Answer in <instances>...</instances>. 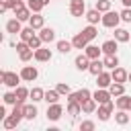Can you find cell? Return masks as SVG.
<instances>
[{
  "mask_svg": "<svg viewBox=\"0 0 131 131\" xmlns=\"http://www.w3.org/2000/svg\"><path fill=\"white\" fill-rule=\"evenodd\" d=\"M25 0H2L0 2V12H8V10H14L18 4H23Z\"/></svg>",
  "mask_w": 131,
  "mask_h": 131,
  "instance_id": "f546056e",
  "label": "cell"
},
{
  "mask_svg": "<svg viewBox=\"0 0 131 131\" xmlns=\"http://www.w3.org/2000/svg\"><path fill=\"white\" fill-rule=\"evenodd\" d=\"M70 14L72 16H84L86 14V2L84 0H70Z\"/></svg>",
  "mask_w": 131,
  "mask_h": 131,
  "instance_id": "52a82bcc",
  "label": "cell"
},
{
  "mask_svg": "<svg viewBox=\"0 0 131 131\" xmlns=\"http://www.w3.org/2000/svg\"><path fill=\"white\" fill-rule=\"evenodd\" d=\"M115 104L117 108H125V111H131V94H121L115 98Z\"/></svg>",
  "mask_w": 131,
  "mask_h": 131,
  "instance_id": "ffe728a7",
  "label": "cell"
},
{
  "mask_svg": "<svg viewBox=\"0 0 131 131\" xmlns=\"http://www.w3.org/2000/svg\"><path fill=\"white\" fill-rule=\"evenodd\" d=\"M111 84H113V74L111 72H100L96 76V86L98 88H108Z\"/></svg>",
  "mask_w": 131,
  "mask_h": 131,
  "instance_id": "5bb4252c",
  "label": "cell"
},
{
  "mask_svg": "<svg viewBox=\"0 0 131 131\" xmlns=\"http://www.w3.org/2000/svg\"><path fill=\"white\" fill-rule=\"evenodd\" d=\"M55 47H57V51H59V53H63V55H66V53H70V51L74 49L72 41H68V39H59V41L55 43Z\"/></svg>",
  "mask_w": 131,
  "mask_h": 131,
  "instance_id": "d6a6232c",
  "label": "cell"
},
{
  "mask_svg": "<svg viewBox=\"0 0 131 131\" xmlns=\"http://www.w3.org/2000/svg\"><path fill=\"white\" fill-rule=\"evenodd\" d=\"M27 6H29L33 12H41V10L45 8V4H43L41 0H27Z\"/></svg>",
  "mask_w": 131,
  "mask_h": 131,
  "instance_id": "f35d334b",
  "label": "cell"
},
{
  "mask_svg": "<svg viewBox=\"0 0 131 131\" xmlns=\"http://www.w3.org/2000/svg\"><path fill=\"white\" fill-rule=\"evenodd\" d=\"M129 82H131V72H129Z\"/></svg>",
  "mask_w": 131,
  "mask_h": 131,
  "instance_id": "c3c4849f",
  "label": "cell"
},
{
  "mask_svg": "<svg viewBox=\"0 0 131 131\" xmlns=\"http://www.w3.org/2000/svg\"><path fill=\"white\" fill-rule=\"evenodd\" d=\"M18 37H20V41H27V43H29V41L35 37V29H33L31 25H29V27H23V31L18 33Z\"/></svg>",
  "mask_w": 131,
  "mask_h": 131,
  "instance_id": "d590c367",
  "label": "cell"
},
{
  "mask_svg": "<svg viewBox=\"0 0 131 131\" xmlns=\"http://www.w3.org/2000/svg\"><path fill=\"white\" fill-rule=\"evenodd\" d=\"M55 88H57V92H59L61 96H68V94L72 92V88H70V84H68V82H59Z\"/></svg>",
  "mask_w": 131,
  "mask_h": 131,
  "instance_id": "b9f144b4",
  "label": "cell"
},
{
  "mask_svg": "<svg viewBox=\"0 0 131 131\" xmlns=\"http://www.w3.org/2000/svg\"><path fill=\"white\" fill-rule=\"evenodd\" d=\"M80 131H94L96 129V123L94 121H90V119H86V121H82L80 123V127H78Z\"/></svg>",
  "mask_w": 131,
  "mask_h": 131,
  "instance_id": "60d3db41",
  "label": "cell"
},
{
  "mask_svg": "<svg viewBox=\"0 0 131 131\" xmlns=\"http://www.w3.org/2000/svg\"><path fill=\"white\" fill-rule=\"evenodd\" d=\"M4 117H6V108H4V106H0V119H4Z\"/></svg>",
  "mask_w": 131,
  "mask_h": 131,
  "instance_id": "f6af8a7d",
  "label": "cell"
},
{
  "mask_svg": "<svg viewBox=\"0 0 131 131\" xmlns=\"http://www.w3.org/2000/svg\"><path fill=\"white\" fill-rule=\"evenodd\" d=\"M92 98H94L98 104H104V102L113 100V94L108 92V88H96V92H92Z\"/></svg>",
  "mask_w": 131,
  "mask_h": 131,
  "instance_id": "30bf717a",
  "label": "cell"
},
{
  "mask_svg": "<svg viewBox=\"0 0 131 131\" xmlns=\"http://www.w3.org/2000/svg\"><path fill=\"white\" fill-rule=\"evenodd\" d=\"M123 2V6H127V8H131V0H121Z\"/></svg>",
  "mask_w": 131,
  "mask_h": 131,
  "instance_id": "bcb514c9",
  "label": "cell"
},
{
  "mask_svg": "<svg viewBox=\"0 0 131 131\" xmlns=\"http://www.w3.org/2000/svg\"><path fill=\"white\" fill-rule=\"evenodd\" d=\"M96 108H98V102L94 98H88V100L82 102V113L84 115H92V113H96Z\"/></svg>",
  "mask_w": 131,
  "mask_h": 131,
  "instance_id": "484cf974",
  "label": "cell"
},
{
  "mask_svg": "<svg viewBox=\"0 0 131 131\" xmlns=\"http://www.w3.org/2000/svg\"><path fill=\"white\" fill-rule=\"evenodd\" d=\"M14 92H16V98H18V100H27L29 94H31V90H29L27 86H16Z\"/></svg>",
  "mask_w": 131,
  "mask_h": 131,
  "instance_id": "8d00e7d4",
  "label": "cell"
},
{
  "mask_svg": "<svg viewBox=\"0 0 131 131\" xmlns=\"http://www.w3.org/2000/svg\"><path fill=\"white\" fill-rule=\"evenodd\" d=\"M25 2H27V0H25Z\"/></svg>",
  "mask_w": 131,
  "mask_h": 131,
  "instance_id": "681fc988",
  "label": "cell"
},
{
  "mask_svg": "<svg viewBox=\"0 0 131 131\" xmlns=\"http://www.w3.org/2000/svg\"><path fill=\"white\" fill-rule=\"evenodd\" d=\"M2 100H4V104H16V100H18V98H16V92H14L12 88H10L8 92H4Z\"/></svg>",
  "mask_w": 131,
  "mask_h": 131,
  "instance_id": "74e56055",
  "label": "cell"
},
{
  "mask_svg": "<svg viewBox=\"0 0 131 131\" xmlns=\"http://www.w3.org/2000/svg\"><path fill=\"white\" fill-rule=\"evenodd\" d=\"M100 47H102V55H104V53H117V49H119V41H117V39H106Z\"/></svg>",
  "mask_w": 131,
  "mask_h": 131,
  "instance_id": "7402d4cb",
  "label": "cell"
},
{
  "mask_svg": "<svg viewBox=\"0 0 131 131\" xmlns=\"http://www.w3.org/2000/svg\"><path fill=\"white\" fill-rule=\"evenodd\" d=\"M59 92H57V88H49V90H45V102L47 104H53V102H59Z\"/></svg>",
  "mask_w": 131,
  "mask_h": 131,
  "instance_id": "e575fe53",
  "label": "cell"
},
{
  "mask_svg": "<svg viewBox=\"0 0 131 131\" xmlns=\"http://www.w3.org/2000/svg\"><path fill=\"white\" fill-rule=\"evenodd\" d=\"M20 31H23V20H18L16 16L10 18V20H6V33L16 35V33H20Z\"/></svg>",
  "mask_w": 131,
  "mask_h": 131,
  "instance_id": "2e32d148",
  "label": "cell"
},
{
  "mask_svg": "<svg viewBox=\"0 0 131 131\" xmlns=\"http://www.w3.org/2000/svg\"><path fill=\"white\" fill-rule=\"evenodd\" d=\"M84 18L88 20V25H98V23L102 20V12H100L98 8H90V10H86Z\"/></svg>",
  "mask_w": 131,
  "mask_h": 131,
  "instance_id": "4fadbf2b",
  "label": "cell"
},
{
  "mask_svg": "<svg viewBox=\"0 0 131 131\" xmlns=\"http://www.w3.org/2000/svg\"><path fill=\"white\" fill-rule=\"evenodd\" d=\"M82 35L92 43L94 39H96V35H98V29H96V25H88V27H84L82 29Z\"/></svg>",
  "mask_w": 131,
  "mask_h": 131,
  "instance_id": "4dcf8cb0",
  "label": "cell"
},
{
  "mask_svg": "<svg viewBox=\"0 0 131 131\" xmlns=\"http://www.w3.org/2000/svg\"><path fill=\"white\" fill-rule=\"evenodd\" d=\"M115 102L113 100H108V102H104V104H98V108H96V115H98V121H108L111 119V115L115 113Z\"/></svg>",
  "mask_w": 131,
  "mask_h": 131,
  "instance_id": "3957f363",
  "label": "cell"
},
{
  "mask_svg": "<svg viewBox=\"0 0 131 131\" xmlns=\"http://www.w3.org/2000/svg\"><path fill=\"white\" fill-rule=\"evenodd\" d=\"M129 121H131L129 111H125V108H117V113H115V123H117V125H121V127H125Z\"/></svg>",
  "mask_w": 131,
  "mask_h": 131,
  "instance_id": "e0dca14e",
  "label": "cell"
},
{
  "mask_svg": "<svg viewBox=\"0 0 131 131\" xmlns=\"http://www.w3.org/2000/svg\"><path fill=\"white\" fill-rule=\"evenodd\" d=\"M0 80H2V84L6 86V88H16V86H20V74H16V72H8V70H2L0 72Z\"/></svg>",
  "mask_w": 131,
  "mask_h": 131,
  "instance_id": "7a4b0ae2",
  "label": "cell"
},
{
  "mask_svg": "<svg viewBox=\"0 0 131 131\" xmlns=\"http://www.w3.org/2000/svg\"><path fill=\"white\" fill-rule=\"evenodd\" d=\"M90 57L86 55V53H80V55H76V59H74V66H76V70L78 72H88V68H90Z\"/></svg>",
  "mask_w": 131,
  "mask_h": 131,
  "instance_id": "9c48e42d",
  "label": "cell"
},
{
  "mask_svg": "<svg viewBox=\"0 0 131 131\" xmlns=\"http://www.w3.org/2000/svg\"><path fill=\"white\" fill-rule=\"evenodd\" d=\"M14 16L18 18V20H23V23H29V18H31V14H33V10L27 6V2H23V4H18L14 10Z\"/></svg>",
  "mask_w": 131,
  "mask_h": 131,
  "instance_id": "5b68a950",
  "label": "cell"
},
{
  "mask_svg": "<svg viewBox=\"0 0 131 131\" xmlns=\"http://www.w3.org/2000/svg\"><path fill=\"white\" fill-rule=\"evenodd\" d=\"M29 45H31L33 49H39V47H43V39H41L39 35H35V37H33L31 41H29Z\"/></svg>",
  "mask_w": 131,
  "mask_h": 131,
  "instance_id": "7bdbcfd3",
  "label": "cell"
},
{
  "mask_svg": "<svg viewBox=\"0 0 131 131\" xmlns=\"http://www.w3.org/2000/svg\"><path fill=\"white\" fill-rule=\"evenodd\" d=\"M111 74H113V82H129V72L125 70V68H121V66H117L115 70H111Z\"/></svg>",
  "mask_w": 131,
  "mask_h": 131,
  "instance_id": "7c38bea8",
  "label": "cell"
},
{
  "mask_svg": "<svg viewBox=\"0 0 131 131\" xmlns=\"http://www.w3.org/2000/svg\"><path fill=\"white\" fill-rule=\"evenodd\" d=\"M41 2H43V4H45V6H47V4H49V0H41Z\"/></svg>",
  "mask_w": 131,
  "mask_h": 131,
  "instance_id": "7dc6e473",
  "label": "cell"
},
{
  "mask_svg": "<svg viewBox=\"0 0 131 131\" xmlns=\"http://www.w3.org/2000/svg\"><path fill=\"white\" fill-rule=\"evenodd\" d=\"M94 8H98L100 12H106V10H111V8H113V4H111V0H96Z\"/></svg>",
  "mask_w": 131,
  "mask_h": 131,
  "instance_id": "ab89813d",
  "label": "cell"
},
{
  "mask_svg": "<svg viewBox=\"0 0 131 131\" xmlns=\"http://www.w3.org/2000/svg\"><path fill=\"white\" fill-rule=\"evenodd\" d=\"M18 74H20L23 82H35V80L39 78V70H37L35 66H23V70H20Z\"/></svg>",
  "mask_w": 131,
  "mask_h": 131,
  "instance_id": "277c9868",
  "label": "cell"
},
{
  "mask_svg": "<svg viewBox=\"0 0 131 131\" xmlns=\"http://www.w3.org/2000/svg\"><path fill=\"white\" fill-rule=\"evenodd\" d=\"M121 23H131V8H123L121 10Z\"/></svg>",
  "mask_w": 131,
  "mask_h": 131,
  "instance_id": "ee69618b",
  "label": "cell"
},
{
  "mask_svg": "<svg viewBox=\"0 0 131 131\" xmlns=\"http://www.w3.org/2000/svg\"><path fill=\"white\" fill-rule=\"evenodd\" d=\"M61 115H63V106L59 104V102H53V104H47V119L49 121H59L61 119Z\"/></svg>",
  "mask_w": 131,
  "mask_h": 131,
  "instance_id": "8992f818",
  "label": "cell"
},
{
  "mask_svg": "<svg viewBox=\"0 0 131 131\" xmlns=\"http://www.w3.org/2000/svg\"><path fill=\"white\" fill-rule=\"evenodd\" d=\"M29 98H31L33 102H41V100H45V90H43V88H39V86H33V88H31Z\"/></svg>",
  "mask_w": 131,
  "mask_h": 131,
  "instance_id": "4316f807",
  "label": "cell"
},
{
  "mask_svg": "<svg viewBox=\"0 0 131 131\" xmlns=\"http://www.w3.org/2000/svg\"><path fill=\"white\" fill-rule=\"evenodd\" d=\"M88 98H92V92H90L88 88H80V90L68 94V100H76V102H80V104H82L84 100H88Z\"/></svg>",
  "mask_w": 131,
  "mask_h": 131,
  "instance_id": "ba28073f",
  "label": "cell"
},
{
  "mask_svg": "<svg viewBox=\"0 0 131 131\" xmlns=\"http://www.w3.org/2000/svg\"><path fill=\"white\" fill-rule=\"evenodd\" d=\"M39 37L43 39V43H53L55 41V31L51 27H43V29H39Z\"/></svg>",
  "mask_w": 131,
  "mask_h": 131,
  "instance_id": "ac0fdd59",
  "label": "cell"
},
{
  "mask_svg": "<svg viewBox=\"0 0 131 131\" xmlns=\"http://www.w3.org/2000/svg\"><path fill=\"white\" fill-rule=\"evenodd\" d=\"M51 57H53L51 49H47V47H39V49H35V61L45 63V61H51Z\"/></svg>",
  "mask_w": 131,
  "mask_h": 131,
  "instance_id": "8fae6325",
  "label": "cell"
},
{
  "mask_svg": "<svg viewBox=\"0 0 131 131\" xmlns=\"http://www.w3.org/2000/svg\"><path fill=\"white\" fill-rule=\"evenodd\" d=\"M37 115H39V111H37V102H33V104H25V119H27V121H35Z\"/></svg>",
  "mask_w": 131,
  "mask_h": 131,
  "instance_id": "83f0119b",
  "label": "cell"
},
{
  "mask_svg": "<svg viewBox=\"0 0 131 131\" xmlns=\"http://www.w3.org/2000/svg\"><path fill=\"white\" fill-rule=\"evenodd\" d=\"M119 23H121V12H117V10H113V8L106 10V12H102V20H100L102 27H106V29H117Z\"/></svg>",
  "mask_w": 131,
  "mask_h": 131,
  "instance_id": "6da1fadb",
  "label": "cell"
},
{
  "mask_svg": "<svg viewBox=\"0 0 131 131\" xmlns=\"http://www.w3.org/2000/svg\"><path fill=\"white\" fill-rule=\"evenodd\" d=\"M115 39H117L119 43H127V41L131 39V35H129V31H127V29L117 27V29H115Z\"/></svg>",
  "mask_w": 131,
  "mask_h": 131,
  "instance_id": "1f68e13d",
  "label": "cell"
},
{
  "mask_svg": "<svg viewBox=\"0 0 131 131\" xmlns=\"http://www.w3.org/2000/svg\"><path fill=\"white\" fill-rule=\"evenodd\" d=\"M108 92L113 94V98H117V96L125 94V84H123V82H113V84L108 86Z\"/></svg>",
  "mask_w": 131,
  "mask_h": 131,
  "instance_id": "836d02e7",
  "label": "cell"
},
{
  "mask_svg": "<svg viewBox=\"0 0 131 131\" xmlns=\"http://www.w3.org/2000/svg\"><path fill=\"white\" fill-rule=\"evenodd\" d=\"M29 25H31L35 31H39V29H43V27H45V16H43L41 12H33V14H31V18H29Z\"/></svg>",
  "mask_w": 131,
  "mask_h": 131,
  "instance_id": "9a60e30c",
  "label": "cell"
},
{
  "mask_svg": "<svg viewBox=\"0 0 131 131\" xmlns=\"http://www.w3.org/2000/svg\"><path fill=\"white\" fill-rule=\"evenodd\" d=\"M84 53L90 57V59H98L100 55H102V47H98V45H92V43H88L86 45V49H84Z\"/></svg>",
  "mask_w": 131,
  "mask_h": 131,
  "instance_id": "603a6c76",
  "label": "cell"
},
{
  "mask_svg": "<svg viewBox=\"0 0 131 131\" xmlns=\"http://www.w3.org/2000/svg\"><path fill=\"white\" fill-rule=\"evenodd\" d=\"M106 68H104V61H102V57H98V59H92L90 61V68H88V72L92 74V76H98L100 72H104Z\"/></svg>",
  "mask_w": 131,
  "mask_h": 131,
  "instance_id": "d6986e66",
  "label": "cell"
},
{
  "mask_svg": "<svg viewBox=\"0 0 131 131\" xmlns=\"http://www.w3.org/2000/svg\"><path fill=\"white\" fill-rule=\"evenodd\" d=\"M102 61H104V68H106V70H115V68L119 66V57H117V53H104Z\"/></svg>",
  "mask_w": 131,
  "mask_h": 131,
  "instance_id": "cb8c5ba5",
  "label": "cell"
},
{
  "mask_svg": "<svg viewBox=\"0 0 131 131\" xmlns=\"http://www.w3.org/2000/svg\"><path fill=\"white\" fill-rule=\"evenodd\" d=\"M18 125H20V121H18L16 117H12V115H6V117L2 119V127L8 129V131H10V129H16Z\"/></svg>",
  "mask_w": 131,
  "mask_h": 131,
  "instance_id": "f1b7e54d",
  "label": "cell"
},
{
  "mask_svg": "<svg viewBox=\"0 0 131 131\" xmlns=\"http://www.w3.org/2000/svg\"><path fill=\"white\" fill-rule=\"evenodd\" d=\"M88 43H90V41L82 35V31H80V33H76V35H74V39H72L74 49H86V45H88Z\"/></svg>",
  "mask_w": 131,
  "mask_h": 131,
  "instance_id": "44dd1931",
  "label": "cell"
},
{
  "mask_svg": "<svg viewBox=\"0 0 131 131\" xmlns=\"http://www.w3.org/2000/svg\"><path fill=\"white\" fill-rule=\"evenodd\" d=\"M66 113H68L70 117H78V115H82V104H80V102H76V100H68Z\"/></svg>",
  "mask_w": 131,
  "mask_h": 131,
  "instance_id": "d4e9b609",
  "label": "cell"
}]
</instances>
